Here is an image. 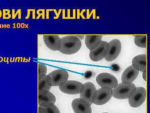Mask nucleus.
Listing matches in <instances>:
<instances>
[{
  "mask_svg": "<svg viewBox=\"0 0 150 113\" xmlns=\"http://www.w3.org/2000/svg\"><path fill=\"white\" fill-rule=\"evenodd\" d=\"M61 39L62 45L59 51L62 54L66 55L75 54L81 48V41L77 36H67Z\"/></svg>",
  "mask_w": 150,
  "mask_h": 113,
  "instance_id": "obj_1",
  "label": "nucleus"
},
{
  "mask_svg": "<svg viewBox=\"0 0 150 113\" xmlns=\"http://www.w3.org/2000/svg\"><path fill=\"white\" fill-rule=\"evenodd\" d=\"M146 98V91L144 87H136L129 97V104L133 108H137L142 106Z\"/></svg>",
  "mask_w": 150,
  "mask_h": 113,
  "instance_id": "obj_2",
  "label": "nucleus"
},
{
  "mask_svg": "<svg viewBox=\"0 0 150 113\" xmlns=\"http://www.w3.org/2000/svg\"><path fill=\"white\" fill-rule=\"evenodd\" d=\"M112 97V89L101 88L94 93L92 97V101L95 104L103 105L109 102Z\"/></svg>",
  "mask_w": 150,
  "mask_h": 113,
  "instance_id": "obj_3",
  "label": "nucleus"
},
{
  "mask_svg": "<svg viewBox=\"0 0 150 113\" xmlns=\"http://www.w3.org/2000/svg\"><path fill=\"white\" fill-rule=\"evenodd\" d=\"M136 87L134 83L130 84L120 83L112 89V97L118 99H128L130 93Z\"/></svg>",
  "mask_w": 150,
  "mask_h": 113,
  "instance_id": "obj_4",
  "label": "nucleus"
},
{
  "mask_svg": "<svg viewBox=\"0 0 150 113\" xmlns=\"http://www.w3.org/2000/svg\"><path fill=\"white\" fill-rule=\"evenodd\" d=\"M48 84L51 86H58L69 79L68 72L62 69H57L46 75Z\"/></svg>",
  "mask_w": 150,
  "mask_h": 113,
  "instance_id": "obj_5",
  "label": "nucleus"
},
{
  "mask_svg": "<svg viewBox=\"0 0 150 113\" xmlns=\"http://www.w3.org/2000/svg\"><path fill=\"white\" fill-rule=\"evenodd\" d=\"M109 50L108 42L102 41L96 48L90 50V58L94 62L100 61L107 56Z\"/></svg>",
  "mask_w": 150,
  "mask_h": 113,
  "instance_id": "obj_6",
  "label": "nucleus"
},
{
  "mask_svg": "<svg viewBox=\"0 0 150 113\" xmlns=\"http://www.w3.org/2000/svg\"><path fill=\"white\" fill-rule=\"evenodd\" d=\"M83 84L76 81H67L59 85L60 91L65 94L75 95L79 94L82 88Z\"/></svg>",
  "mask_w": 150,
  "mask_h": 113,
  "instance_id": "obj_7",
  "label": "nucleus"
},
{
  "mask_svg": "<svg viewBox=\"0 0 150 113\" xmlns=\"http://www.w3.org/2000/svg\"><path fill=\"white\" fill-rule=\"evenodd\" d=\"M96 81L97 84L102 88L113 89L118 84V81L114 75L110 73H103L97 76Z\"/></svg>",
  "mask_w": 150,
  "mask_h": 113,
  "instance_id": "obj_8",
  "label": "nucleus"
},
{
  "mask_svg": "<svg viewBox=\"0 0 150 113\" xmlns=\"http://www.w3.org/2000/svg\"><path fill=\"white\" fill-rule=\"evenodd\" d=\"M109 50L105 59L107 62H112L115 60L119 56L121 51V41L118 39H114L108 42Z\"/></svg>",
  "mask_w": 150,
  "mask_h": 113,
  "instance_id": "obj_9",
  "label": "nucleus"
},
{
  "mask_svg": "<svg viewBox=\"0 0 150 113\" xmlns=\"http://www.w3.org/2000/svg\"><path fill=\"white\" fill-rule=\"evenodd\" d=\"M96 91V87L92 83L88 82L83 84L82 88L80 92V97L84 100L90 105L92 104V97Z\"/></svg>",
  "mask_w": 150,
  "mask_h": 113,
  "instance_id": "obj_10",
  "label": "nucleus"
},
{
  "mask_svg": "<svg viewBox=\"0 0 150 113\" xmlns=\"http://www.w3.org/2000/svg\"><path fill=\"white\" fill-rule=\"evenodd\" d=\"M43 40L46 46L53 51H59L62 45L61 39L57 35H43Z\"/></svg>",
  "mask_w": 150,
  "mask_h": 113,
  "instance_id": "obj_11",
  "label": "nucleus"
},
{
  "mask_svg": "<svg viewBox=\"0 0 150 113\" xmlns=\"http://www.w3.org/2000/svg\"><path fill=\"white\" fill-rule=\"evenodd\" d=\"M71 105L75 113H92L91 105L81 98L73 100Z\"/></svg>",
  "mask_w": 150,
  "mask_h": 113,
  "instance_id": "obj_12",
  "label": "nucleus"
},
{
  "mask_svg": "<svg viewBox=\"0 0 150 113\" xmlns=\"http://www.w3.org/2000/svg\"><path fill=\"white\" fill-rule=\"evenodd\" d=\"M139 71L135 69L132 65L129 66L124 70L121 76L122 83L130 84L134 82L139 75Z\"/></svg>",
  "mask_w": 150,
  "mask_h": 113,
  "instance_id": "obj_13",
  "label": "nucleus"
},
{
  "mask_svg": "<svg viewBox=\"0 0 150 113\" xmlns=\"http://www.w3.org/2000/svg\"><path fill=\"white\" fill-rule=\"evenodd\" d=\"M132 65L135 69L140 72L146 70V55L139 54L135 56L132 59Z\"/></svg>",
  "mask_w": 150,
  "mask_h": 113,
  "instance_id": "obj_14",
  "label": "nucleus"
},
{
  "mask_svg": "<svg viewBox=\"0 0 150 113\" xmlns=\"http://www.w3.org/2000/svg\"><path fill=\"white\" fill-rule=\"evenodd\" d=\"M56 102V97L50 92L44 96L38 97V105L42 107H51L54 105Z\"/></svg>",
  "mask_w": 150,
  "mask_h": 113,
  "instance_id": "obj_15",
  "label": "nucleus"
},
{
  "mask_svg": "<svg viewBox=\"0 0 150 113\" xmlns=\"http://www.w3.org/2000/svg\"><path fill=\"white\" fill-rule=\"evenodd\" d=\"M102 35H86L85 38L86 46L90 50L96 48L102 41Z\"/></svg>",
  "mask_w": 150,
  "mask_h": 113,
  "instance_id": "obj_16",
  "label": "nucleus"
},
{
  "mask_svg": "<svg viewBox=\"0 0 150 113\" xmlns=\"http://www.w3.org/2000/svg\"><path fill=\"white\" fill-rule=\"evenodd\" d=\"M46 76L38 81V97L46 95L51 89V86L48 84Z\"/></svg>",
  "mask_w": 150,
  "mask_h": 113,
  "instance_id": "obj_17",
  "label": "nucleus"
},
{
  "mask_svg": "<svg viewBox=\"0 0 150 113\" xmlns=\"http://www.w3.org/2000/svg\"><path fill=\"white\" fill-rule=\"evenodd\" d=\"M134 37V43L137 46L142 48L146 47V35L135 36Z\"/></svg>",
  "mask_w": 150,
  "mask_h": 113,
  "instance_id": "obj_18",
  "label": "nucleus"
},
{
  "mask_svg": "<svg viewBox=\"0 0 150 113\" xmlns=\"http://www.w3.org/2000/svg\"><path fill=\"white\" fill-rule=\"evenodd\" d=\"M38 112L40 113H61L59 109L54 104L48 107H39Z\"/></svg>",
  "mask_w": 150,
  "mask_h": 113,
  "instance_id": "obj_19",
  "label": "nucleus"
},
{
  "mask_svg": "<svg viewBox=\"0 0 150 113\" xmlns=\"http://www.w3.org/2000/svg\"><path fill=\"white\" fill-rule=\"evenodd\" d=\"M47 72V67L46 65L42 64L38 65V81L41 80L46 75Z\"/></svg>",
  "mask_w": 150,
  "mask_h": 113,
  "instance_id": "obj_20",
  "label": "nucleus"
},
{
  "mask_svg": "<svg viewBox=\"0 0 150 113\" xmlns=\"http://www.w3.org/2000/svg\"><path fill=\"white\" fill-rule=\"evenodd\" d=\"M143 78H144V81H146V70L143 72Z\"/></svg>",
  "mask_w": 150,
  "mask_h": 113,
  "instance_id": "obj_21",
  "label": "nucleus"
},
{
  "mask_svg": "<svg viewBox=\"0 0 150 113\" xmlns=\"http://www.w3.org/2000/svg\"></svg>",
  "mask_w": 150,
  "mask_h": 113,
  "instance_id": "obj_22",
  "label": "nucleus"
},
{
  "mask_svg": "<svg viewBox=\"0 0 150 113\" xmlns=\"http://www.w3.org/2000/svg\"><path fill=\"white\" fill-rule=\"evenodd\" d=\"M38 113H40V112H38Z\"/></svg>",
  "mask_w": 150,
  "mask_h": 113,
  "instance_id": "obj_23",
  "label": "nucleus"
}]
</instances>
